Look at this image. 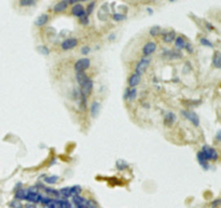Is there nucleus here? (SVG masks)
<instances>
[{
    "label": "nucleus",
    "instance_id": "16",
    "mask_svg": "<svg viewBox=\"0 0 221 208\" xmlns=\"http://www.w3.org/2000/svg\"><path fill=\"white\" fill-rule=\"evenodd\" d=\"M68 7V1H59L54 5V12L58 13V12H64Z\"/></svg>",
    "mask_w": 221,
    "mask_h": 208
},
{
    "label": "nucleus",
    "instance_id": "10",
    "mask_svg": "<svg viewBox=\"0 0 221 208\" xmlns=\"http://www.w3.org/2000/svg\"><path fill=\"white\" fill-rule=\"evenodd\" d=\"M196 159H197V162L200 163V165L202 166V168L205 169V170H207L208 168H209V164H208V161L205 159V156L203 155V153L201 152V151H198L197 154H196Z\"/></svg>",
    "mask_w": 221,
    "mask_h": 208
},
{
    "label": "nucleus",
    "instance_id": "11",
    "mask_svg": "<svg viewBox=\"0 0 221 208\" xmlns=\"http://www.w3.org/2000/svg\"><path fill=\"white\" fill-rule=\"evenodd\" d=\"M140 79H142V77L139 75H137L136 72L133 73V75H131L130 78H128V85H130L131 87H136L137 85L139 84V82H140Z\"/></svg>",
    "mask_w": 221,
    "mask_h": 208
},
{
    "label": "nucleus",
    "instance_id": "26",
    "mask_svg": "<svg viewBox=\"0 0 221 208\" xmlns=\"http://www.w3.org/2000/svg\"><path fill=\"white\" fill-rule=\"evenodd\" d=\"M136 96H137V89H135V87L130 89V92H128V97H127L128 100H134V99L136 98Z\"/></svg>",
    "mask_w": 221,
    "mask_h": 208
},
{
    "label": "nucleus",
    "instance_id": "20",
    "mask_svg": "<svg viewBox=\"0 0 221 208\" xmlns=\"http://www.w3.org/2000/svg\"><path fill=\"white\" fill-rule=\"evenodd\" d=\"M27 195V189H20L15 192V199H25Z\"/></svg>",
    "mask_w": 221,
    "mask_h": 208
},
{
    "label": "nucleus",
    "instance_id": "5",
    "mask_svg": "<svg viewBox=\"0 0 221 208\" xmlns=\"http://www.w3.org/2000/svg\"><path fill=\"white\" fill-rule=\"evenodd\" d=\"M149 64H150V58L148 57H142V60H139L136 65V73L139 75H142L145 71L147 70Z\"/></svg>",
    "mask_w": 221,
    "mask_h": 208
},
{
    "label": "nucleus",
    "instance_id": "25",
    "mask_svg": "<svg viewBox=\"0 0 221 208\" xmlns=\"http://www.w3.org/2000/svg\"><path fill=\"white\" fill-rule=\"evenodd\" d=\"M20 5L22 7H30V5H34L36 3L35 0H20Z\"/></svg>",
    "mask_w": 221,
    "mask_h": 208
},
{
    "label": "nucleus",
    "instance_id": "38",
    "mask_svg": "<svg viewBox=\"0 0 221 208\" xmlns=\"http://www.w3.org/2000/svg\"><path fill=\"white\" fill-rule=\"evenodd\" d=\"M216 139L218 140V141H221V130H218L216 134Z\"/></svg>",
    "mask_w": 221,
    "mask_h": 208
},
{
    "label": "nucleus",
    "instance_id": "17",
    "mask_svg": "<svg viewBox=\"0 0 221 208\" xmlns=\"http://www.w3.org/2000/svg\"><path fill=\"white\" fill-rule=\"evenodd\" d=\"M186 44H187V42H186V40L183 39L182 37H176L175 39V46L176 49H178V50H182V49L186 48Z\"/></svg>",
    "mask_w": 221,
    "mask_h": 208
},
{
    "label": "nucleus",
    "instance_id": "35",
    "mask_svg": "<svg viewBox=\"0 0 221 208\" xmlns=\"http://www.w3.org/2000/svg\"><path fill=\"white\" fill-rule=\"evenodd\" d=\"M90 51H91V48H90V46H84L82 49H81V54L87 55V54H89V53H90Z\"/></svg>",
    "mask_w": 221,
    "mask_h": 208
},
{
    "label": "nucleus",
    "instance_id": "31",
    "mask_svg": "<svg viewBox=\"0 0 221 208\" xmlns=\"http://www.w3.org/2000/svg\"><path fill=\"white\" fill-rule=\"evenodd\" d=\"M200 42H201V44L204 46H208V48H212V46H214L212 43V41H209V40L206 39V38H201Z\"/></svg>",
    "mask_w": 221,
    "mask_h": 208
},
{
    "label": "nucleus",
    "instance_id": "1",
    "mask_svg": "<svg viewBox=\"0 0 221 208\" xmlns=\"http://www.w3.org/2000/svg\"><path fill=\"white\" fill-rule=\"evenodd\" d=\"M42 199H43V196H42L40 193H38L37 187L27 189V195H26L25 197V201L29 202L30 204H37V203H41Z\"/></svg>",
    "mask_w": 221,
    "mask_h": 208
},
{
    "label": "nucleus",
    "instance_id": "21",
    "mask_svg": "<svg viewBox=\"0 0 221 208\" xmlns=\"http://www.w3.org/2000/svg\"><path fill=\"white\" fill-rule=\"evenodd\" d=\"M175 121H176V115H174L173 112H168V113H166V115H165V123H166L167 125L173 124Z\"/></svg>",
    "mask_w": 221,
    "mask_h": 208
},
{
    "label": "nucleus",
    "instance_id": "13",
    "mask_svg": "<svg viewBox=\"0 0 221 208\" xmlns=\"http://www.w3.org/2000/svg\"><path fill=\"white\" fill-rule=\"evenodd\" d=\"M162 38H163V41L164 42H166V43H171V42H173L174 40L176 39V32L174 31V30L164 32L163 36H162Z\"/></svg>",
    "mask_w": 221,
    "mask_h": 208
},
{
    "label": "nucleus",
    "instance_id": "30",
    "mask_svg": "<svg viewBox=\"0 0 221 208\" xmlns=\"http://www.w3.org/2000/svg\"><path fill=\"white\" fill-rule=\"evenodd\" d=\"M9 206L11 208H23L22 203L20 201H17V199H14V201H12L11 203L9 204Z\"/></svg>",
    "mask_w": 221,
    "mask_h": 208
},
{
    "label": "nucleus",
    "instance_id": "37",
    "mask_svg": "<svg viewBox=\"0 0 221 208\" xmlns=\"http://www.w3.org/2000/svg\"><path fill=\"white\" fill-rule=\"evenodd\" d=\"M186 50H187L188 51V52H189V53H192V52H193V48H192V46H191V44H190V43H187V44H186Z\"/></svg>",
    "mask_w": 221,
    "mask_h": 208
},
{
    "label": "nucleus",
    "instance_id": "4",
    "mask_svg": "<svg viewBox=\"0 0 221 208\" xmlns=\"http://www.w3.org/2000/svg\"><path fill=\"white\" fill-rule=\"evenodd\" d=\"M181 113H182L183 117H185L186 119L189 120V121L191 122L194 126L200 125V118H198V115H196L194 111H190V110H182Z\"/></svg>",
    "mask_w": 221,
    "mask_h": 208
},
{
    "label": "nucleus",
    "instance_id": "19",
    "mask_svg": "<svg viewBox=\"0 0 221 208\" xmlns=\"http://www.w3.org/2000/svg\"><path fill=\"white\" fill-rule=\"evenodd\" d=\"M87 79H89V77L85 75V72H78L77 73V81H78V83H79L80 86H81Z\"/></svg>",
    "mask_w": 221,
    "mask_h": 208
},
{
    "label": "nucleus",
    "instance_id": "33",
    "mask_svg": "<svg viewBox=\"0 0 221 208\" xmlns=\"http://www.w3.org/2000/svg\"><path fill=\"white\" fill-rule=\"evenodd\" d=\"M94 7H95V2H90V5H87V10H85V14H91L94 9Z\"/></svg>",
    "mask_w": 221,
    "mask_h": 208
},
{
    "label": "nucleus",
    "instance_id": "6",
    "mask_svg": "<svg viewBox=\"0 0 221 208\" xmlns=\"http://www.w3.org/2000/svg\"><path fill=\"white\" fill-rule=\"evenodd\" d=\"M92 89H93V81L89 78L82 85H81V93H82V96H84V97L89 96L90 94L92 93Z\"/></svg>",
    "mask_w": 221,
    "mask_h": 208
},
{
    "label": "nucleus",
    "instance_id": "34",
    "mask_svg": "<svg viewBox=\"0 0 221 208\" xmlns=\"http://www.w3.org/2000/svg\"><path fill=\"white\" fill-rule=\"evenodd\" d=\"M80 23L82 24V25H87V24H89V17H87V15L80 17Z\"/></svg>",
    "mask_w": 221,
    "mask_h": 208
},
{
    "label": "nucleus",
    "instance_id": "23",
    "mask_svg": "<svg viewBox=\"0 0 221 208\" xmlns=\"http://www.w3.org/2000/svg\"><path fill=\"white\" fill-rule=\"evenodd\" d=\"M58 180H59V177L56 176V175H54V176H49L44 178V181H46V183H48V184H54V183H56Z\"/></svg>",
    "mask_w": 221,
    "mask_h": 208
},
{
    "label": "nucleus",
    "instance_id": "28",
    "mask_svg": "<svg viewBox=\"0 0 221 208\" xmlns=\"http://www.w3.org/2000/svg\"><path fill=\"white\" fill-rule=\"evenodd\" d=\"M126 18V15L125 14H121V13H116L113 14V20L116 22H121V21H124Z\"/></svg>",
    "mask_w": 221,
    "mask_h": 208
},
{
    "label": "nucleus",
    "instance_id": "27",
    "mask_svg": "<svg viewBox=\"0 0 221 208\" xmlns=\"http://www.w3.org/2000/svg\"><path fill=\"white\" fill-rule=\"evenodd\" d=\"M128 167L127 163H125L124 161L120 160L116 162V168L119 169V170H124V169H126Z\"/></svg>",
    "mask_w": 221,
    "mask_h": 208
},
{
    "label": "nucleus",
    "instance_id": "24",
    "mask_svg": "<svg viewBox=\"0 0 221 208\" xmlns=\"http://www.w3.org/2000/svg\"><path fill=\"white\" fill-rule=\"evenodd\" d=\"M43 208H58V199H52L51 202L46 205H43Z\"/></svg>",
    "mask_w": 221,
    "mask_h": 208
},
{
    "label": "nucleus",
    "instance_id": "14",
    "mask_svg": "<svg viewBox=\"0 0 221 208\" xmlns=\"http://www.w3.org/2000/svg\"><path fill=\"white\" fill-rule=\"evenodd\" d=\"M49 22V15L48 14H41V15H39L38 17H37V20L35 21V24H36L37 26H39V27H41V26L46 25V23Z\"/></svg>",
    "mask_w": 221,
    "mask_h": 208
},
{
    "label": "nucleus",
    "instance_id": "22",
    "mask_svg": "<svg viewBox=\"0 0 221 208\" xmlns=\"http://www.w3.org/2000/svg\"><path fill=\"white\" fill-rule=\"evenodd\" d=\"M81 191H82V189H81L80 185H73V187H70V194L72 197L77 196V195H80Z\"/></svg>",
    "mask_w": 221,
    "mask_h": 208
},
{
    "label": "nucleus",
    "instance_id": "32",
    "mask_svg": "<svg viewBox=\"0 0 221 208\" xmlns=\"http://www.w3.org/2000/svg\"><path fill=\"white\" fill-rule=\"evenodd\" d=\"M37 50L39 51V52L41 53V54H43V55H48L49 53H50V50H49L48 48H46V46H38V49Z\"/></svg>",
    "mask_w": 221,
    "mask_h": 208
},
{
    "label": "nucleus",
    "instance_id": "39",
    "mask_svg": "<svg viewBox=\"0 0 221 208\" xmlns=\"http://www.w3.org/2000/svg\"><path fill=\"white\" fill-rule=\"evenodd\" d=\"M25 208H37L36 206H35V204H27V205H25Z\"/></svg>",
    "mask_w": 221,
    "mask_h": 208
},
{
    "label": "nucleus",
    "instance_id": "2",
    "mask_svg": "<svg viewBox=\"0 0 221 208\" xmlns=\"http://www.w3.org/2000/svg\"><path fill=\"white\" fill-rule=\"evenodd\" d=\"M201 152L203 153V155L205 156V159L207 161H217L218 160V152L216 151V149H214L212 147L208 146V144H204L202 147Z\"/></svg>",
    "mask_w": 221,
    "mask_h": 208
},
{
    "label": "nucleus",
    "instance_id": "29",
    "mask_svg": "<svg viewBox=\"0 0 221 208\" xmlns=\"http://www.w3.org/2000/svg\"><path fill=\"white\" fill-rule=\"evenodd\" d=\"M150 35L151 36H153V37H155V36H157V35L161 32V28H160V26H153L152 28L150 29Z\"/></svg>",
    "mask_w": 221,
    "mask_h": 208
},
{
    "label": "nucleus",
    "instance_id": "9",
    "mask_svg": "<svg viewBox=\"0 0 221 208\" xmlns=\"http://www.w3.org/2000/svg\"><path fill=\"white\" fill-rule=\"evenodd\" d=\"M71 13H72L75 16H78V17H82V16L87 15V14H85V10H84V8H83V5H79V3L76 5H73L72 10H71Z\"/></svg>",
    "mask_w": 221,
    "mask_h": 208
},
{
    "label": "nucleus",
    "instance_id": "7",
    "mask_svg": "<svg viewBox=\"0 0 221 208\" xmlns=\"http://www.w3.org/2000/svg\"><path fill=\"white\" fill-rule=\"evenodd\" d=\"M155 50H157V43H155V42H153V41L147 42V43L144 46V48H142V54H144V57H147V56L151 55Z\"/></svg>",
    "mask_w": 221,
    "mask_h": 208
},
{
    "label": "nucleus",
    "instance_id": "8",
    "mask_svg": "<svg viewBox=\"0 0 221 208\" xmlns=\"http://www.w3.org/2000/svg\"><path fill=\"white\" fill-rule=\"evenodd\" d=\"M77 44H78V40L76 39V38H68V39L64 40V41L62 42L61 46H62L63 50L67 51V50H71V49L76 48Z\"/></svg>",
    "mask_w": 221,
    "mask_h": 208
},
{
    "label": "nucleus",
    "instance_id": "18",
    "mask_svg": "<svg viewBox=\"0 0 221 208\" xmlns=\"http://www.w3.org/2000/svg\"><path fill=\"white\" fill-rule=\"evenodd\" d=\"M58 193H59V196H62L63 197V199H67L68 197H70L71 196V194H70V188H67V187H65V188H62L61 190H58Z\"/></svg>",
    "mask_w": 221,
    "mask_h": 208
},
{
    "label": "nucleus",
    "instance_id": "15",
    "mask_svg": "<svg viewBox=\"0 0 221 208\" xmlns=\"http://www.w3.org/2000/svg\"><path fill=\"white\" fill-rule=\"evenodd\" d=\"M212 65L216 68H221V52L216 51L212 56Z\"/></svg>",
    "mask_w": 221,
    "mask_h": 208
},
{
    "label": "nucleus",
    "instance_id": "3",
    "mask_svg": "<svg viewBox=\"0 0 221 208\" xmlns=\"http://www.w3.org/2000/svg\"><path fill=\"white\" fill-rule=\"evenodd\" d=\"M90 65H91V60L87 57L80 58L76 62L75 64V70L78 72H84L87 69H89Z\"/></svg>",
    "mask_w": 221,
    "mask_h": 208
},
{
    "label": "nucleus",
    "instance_id": "12",
    "mask_svg": "<svg viewBox=\"0 0 221 208\" xmlns=\"http://www.w3.org/2000/svg\"><path fill=\"white\" fill-rule=\"evenodd\" d=\"M100 110V103L97 100H94L91 105V115L92 118H97Z\"/></svg>",
    "mask_w": 221,
    "mask_h": 208
},
{
    "label": "nucleus",
    "instance_id": "40",
    "mask_svg": "<svg viewBox=\"0 0 221 208\" xmlns=\"http://www.w3.org/2000/svg\"><path fill=\"white\" fill-rule=\"evenodd\" d=\"M206 26H207V29H208V30H212V29H214V26H212V24L206 23Z\"/></svg>",
    "mask_w": 221,
    "mask_h": 208
},
{
    "label": "nucleus",
    "instance_id": "36",
    "mask_svg": "<svg viewBox=\"0 0 221 208\" xmlns=\"http://www.w3.org/2000/svg\"><path fill=\"white\" fill-rule=\"evenodd\" d=\"M220 205H221V199H215V201L212 203V208H216V207H218V206H220Z\"/></svg>",
    "mask_w": 221,
    "mask_h": 208
}]
</instances>
